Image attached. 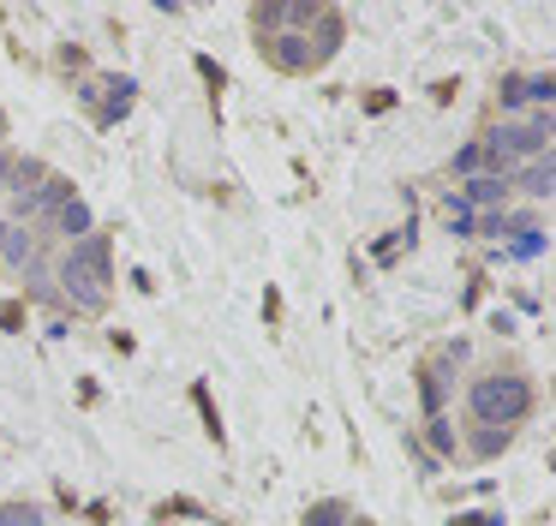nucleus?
Returning <instances> with one entry per match:
<instances>
[{
	"instance_id": "obj_1",
	"label": "nucleus",
	"mask_w": 556,
	"mask_h": 526,
	"mask_svg": "<svg viewBox=\"0 0 556 526\" xmlns=\"http://www.w3.org/2000/svg\"><path fill=\"white\" fill-rule=\"evenodd\" d=\"M109 281H114V270H109V234H85L61 258L66 299H73L78 311H102V305H109Z\"/></svg>"
},
{
	"instance_id": "obj_2",
	"label": "nucleus",
	"mask_w": 556,
	"mask_h": 526,
	"mask_svg": "<svg viewBox=\"0 0 556 526\" xmlns=\"http://www.w3.org/2000/svg\"><path fill=\"white\" fill-rule=\"evenodd\" d=\"M467 413L479 425H496V430H515L520 418L532 413V383L515 377V371H496V377H479L467 389Z\"/></svg>"
},
{
	"instance_id": "obj_3",
	"label": "nucleus",
	"mask_w": 556,
	"mask_h": 526,
	"mask_svg": "<svg viewBox=\"0 0 556 526\" xmlns=\"http://www.w3.org/2000/svg\"><path fill=\"white\" fill-rule=\"evenodd\" d=\"M66 198H73V179H61V174H42V186H18V203H13V215H18V222H37V215H54Z\"/></svg>"
},
{
	"instance_id": "obj_4",
	"label": "nucleus",
	"mask_w": 556,
	"mask_h": 526,
	"mask_svg": "<svg viewBox=\"0 0 556 526\" xmlns=\"http://www.w3.org/2000/svg\"><path fill=\"white\" fill-rule=\"evenodd\" d=\"M264 60L269 66H281V72H317V54H312V42H305L300 30H281V36H264Z\"/></svg>"
},
{
	"instance_id": "obj_5",
	"label": "nucleus",
	"mask_w": 556,
	"mask_h": 526,
	"mask_svg": "<svg viewBox=\"0 0 556 526\" xmlns=\"http://www.w3.org/2000/svg\"><path fill=\"white\" fill-rule=\"evenodd\" d=\"M460 203H467V210H503L508 203V179L503 174H472V179H460V191H455Z\"/></svg>"
},
{
	"instance_id": "obj_6",
	"label": "nucleus",
	"mask_w": 556,
	"mask_h": 526,
	"mask_svg": "<svg viewBox=\"0 0 556 526\" xmlns=\"http://www.w3.org/2000/svg\"><path fill=\"white\" fill-rule=\"evenodd\" d=\"M54 234H66V239L78 246V239L90 234V203H85V198H66L61 210H54Z\"/></svg>"
},
{
	"instance_id": "obj_7",
	"label": "nucleus",
	"mask_w": 556,
	"mask_h": 526,
	"mask_svg": "<svg viewBox=\"0 0 556 526\" xmlns=\"http://www.w3.org/2000/svg\"><path fill=\"white\" fill-rule=\"evenodd\" d=\"M551 186H556L551 155H539V162H527V167H520V191H527V198H551Z\"/></svg>"
},
{
	"instance_id": "obj_8",
	"label": "nucleus",
	"mask_w": 556,
	"mask_h": 526,
	"mask_svg": "<svg viewBox=\"0 0 556 526\" xmlns=\"http://www.w3.org/2000/svg\"><path fill=\"white\" fill-rule=\"evenodd\" d=\"M30 258H37V246H30L18 227H7V239H0V263H7V270H30Z\"/></svg>"
},
{
	"instance_id": "obj_9",
	"label": "nucleus",
	"mask_w": 556,
	"mask_h": 526,
	"mask_svg": "<svg viewBox=\"0 0 556 526\" xmlns=\"http://www.w3.org/2000/svg\"><path fill=\"white\" fill-rule=\"evenodd\" d=\"M0 526H49L37 502H0Z\"/></svg>"
},
{
	"instance_id": "obj_10",
	"label": "nucleus",
	"mask_w": 556,
	"mask_h": 526,
	"mask_svg": "<svg viewBox=\"0 0 556 526\" xmlns=\"http://www.w3.org/2000/svg\"><path fill=\"white\" fill-rule=\"evenodd\" d=\"M348 502H312V514H305V526H348Z\"/></svg>"
},
{
	"instance_id": "obj_11",
	"label": "nucleus",
	"mask_w": 556,
	"mask_h": 526,
	"mask_svg": "<svg viewBox=\"0 0 556 526\" xmlns=\"http://www.w3.org/2000/svg\"><path fill=\"white\" fill-rule=\"evenodd\" d=\"M508 437H515V430L479 425V430H472V454H503V449H508Z\"/></svg>"
},
{
	"instance_id": "obj_12",
	"label": "nucleus",
	"mask_w": 556,
	"mask_h": 526,
	"mask_svg": "<svg viewBox=\"0 0 556 526\" xmlns=\"http://www.w3.org/2000/svg\"><path fill=\"white\" fill-rule=\"evenodd\" d=\"M425 442H431L437 454H455V430H448V418H443V413L425 418Z\"/></svg>"
},
{
	"instance_id": "obj_13",
	"label": "nucleus",
	"mask_w": 556,
	"mask_h": 526,
	"mask_svg": "<svg viewBox=\"0 0 556 526\" xmlns=\"http://www.w3.org/2000/svg\"><path fill=\"white\" fill-rule=\"evenodd\" d=\"M484 162H491V155H484V143H467V150L455 155V174H460V179H472V174H491Z\"/></svg>"
},
{
	"instance_id": "obj_14",
	"label": "nucleus",
	"mask_w": 556,
	"mask_h": 526,
	"mask_svg": "<svg viewBox=\"0 0 556 526\" xmlns=\"http://www.w3.org/2000/svg\"><path fill=\"white\" fill-rule=\"evenodd\" d=\"M551 96H556L551 72H539V78H527V102H532V108H544V102H551Z\"/></svg>"
},
{
	"instance_id": "obj_15",
	"label": "nucleus",
	"mask_w": 556,
	"mask_h": 526,
	"mask_svg": "<svg viewBox=\"0 0 556 526\" xmlns=\"http://www.w3.org/2000/svg\"><path fill=\"white\" fill-rule=\"evenodd\" d=\"M496 102H503V108H527V78H503Z\"/></svg>"
},
{
	"instance_id": "obj_16",
	"label": "nucleus",
	"mask_w": 556,
	"mask_h": 526,
	"mask_svg": "<svg viewBox=\"0 0 556 526\" xmlns=\"http://www.w3.org/2000/svg\"><path fill=\"white\" fill-rule=\"evenodd\" d=\"M448 526H503V514H484V509H472V514H455Z\"/></svg>"
},
{
	"instance_id": "obj_17",
	"label": "nucleus",
	"mask_w": 556,
	"mask_h": 526,
	"mask_svg": "<svg viewBox=\"0 0 556 526\" xmlns=\"http://www.w3.org/2000/svg\"><path fill=\"white\" fill-rule=\"evenodd\" d=\"M13 167H18V162H13L7 150H0V179H13Z\"/></svg>"
},
{
	"instance_id": "obj_18",
	"label": "nucleus",
	"mask_w": 556,
	"mask_h": 526,
	"mask_svg": "<svg viewBox=\"0 0 556 526\" xmlns=\"http://www.w3.org/2000/svg\"><path fill=\"white\" fill-rule=\"evenodd\" d=\"M348 526H377V521H365V514H353V521Z\"/></svg>"
},
{
	"instance_id": "obj_19",
	"label": "nucleus",
	"mask_w": 556,
	"mask_h": 526,
	"mask_svg": "<svg viewBox=\"0 0 556 526\" xmlns=\"http://www.w3.org/2000/svg\"><path fill=\"white\" fill-rule=\"evenodd\" d=\"M7 227H13V222H0V239H7Z\"/></svg>"
},
{
	"instance_id": "obj_20",
	"label": "nucleus",
	"mask_w": 556,
	"mask_h": 526,
	"mask_svg": "<svg viewBox=\"0 0 556 526\" xmlns=\"http://www.w3.org/2000/svg\"><path fill=\"white\" fill-rule=\"evenodd\" d=\"M0 126H7V120H0Z\"/></svg>"
}]
</instances>
